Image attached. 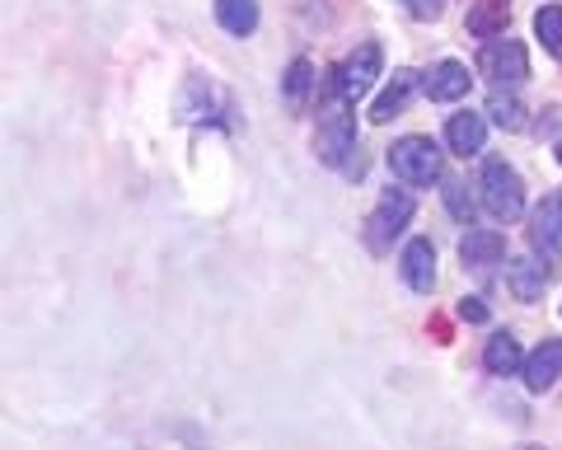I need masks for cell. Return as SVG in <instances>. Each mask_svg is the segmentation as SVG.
<instances>
[{
    "label": "cell",
    "mask_w": 562,
    "mask_h": 450,
    "mask_svg": "<svg viewBox=\"0 0 562 450\" xmlns=\"http://www.w3.org/2000/svg\"><path fill=\"white\" fill-rule=\"evenodd\" d=\"M479 198H483V212L492 221H502V225L520 221V212H525V183H520V175L506 160H487L483 165Z\"/></svg>",
    "instance_id": "6da1fadb"
},
{
    "label": "cell",
    "mask_w": 562,
    "mask_h": 450,
    "mask_svg": "<svg viewBox=\"0 0 562 450\" xmlns=\"http://www.w3.org/2000/svg\"><path fill=\"white\" fill-rule=\"evenodd\" d=\"M413 193L408 188H384L380 202H375V212L366 216V249L371 254H390L394 249V239L408 230V221H413Z\"/></svg>",
    "instance_id": "7a4b0ae2"
},
{
    "label": "cell",
    "mask_w": 562,
    "mask_h": 450,
    "mask_svg": "<svg viewBox=\"0 0 562 450\" xmlns=\"http://www.w3.org/2000/svg\"><path fill=\"white\" fill-rule=\"evenodd\" d=\"M390 169L403 183L431 188L446 175V160H441V146H436L431 136H398V142L390 146Z\"/></svg>",
    "instance_id": "3957f363"
},
{
    "label": "cell",
    "mask_w": 562,
    "mask_h": 450,
    "mask_svg": "<svg viewBox=\"0 0 562 450\" xmlns=\"http://www.w3.org/2000/svg\"><path fill=\"white\" fill-rule=\"evenodd\" d=\"M314 155H319V165H333V169H347L361 155V146H357V117H351V109L342 99L319 117V132H314Z\"/></svg>",
    "instance_id": "277c9868"
},
{
    "label": "cell",
    "mask_w": 562,
    "mask_h": 450,
    "mask_svg": "<svg viewBox=\"0 0 562 450\" xmlns=\"http://www.w3.org/2000/svg\"><path fill=\"white\" fill-rule=\"evenodd\" d=\"M380 66H384L380 43H361L342 66H333V71H328V90L338 94L342 103H357L361 94H371V85H375V76H380Z\"/></svg>",
    "instance_id": "5b68a950"
},
{
    "label": "cell",
    "mask_w": 562,
    "mask_h": 450,
    "mask_svg": "<svg viewBox=\"0 0 562 450\" xmlns=\"http://www.w3.org/2000/svg\"><path fill=\"white\" fill-rule=\"evenodd\" d=\"M479 76H487L497 90H516V85L530 76V57L516 38H497V43H483L479 52Z\"/></svg>",
    "instance_id": "8992f818"
},
{
    "label": "cell",
    "mask_w": 562,
    "mask_h": 450,
    "mask_svg": "<svg viewBox=\"0 0 562 450\" xmlns=\"http://www.w3.org/2000/svg\"><path fill=\"white\" fill-rule=\"evenodd\" d=\"M530 245L543 258H558L562 254V188L543 193L539 206L530 212Z\"/></svg>",
    "instance_id": "52a82bcc"
},
{
    "label": "cell",
    "mask_w": 562,
    "mask_h": 450,
    "mask_svg": "<svg viewBox=\"0 0 562 450\" xmlns=\"http://www.w3.org/2000/svg\"><path fill=\"white\" fill-rule=\"evenodd\" d=\"M553 282V258H506V286H512V296L525 301V305H535L543 296V286Z\"/></svg>",
    "instance_id": "ba28073f"
},
{
    "label": "cell",
    "mask_w": 562,
    "mask_h": 450,
    "mask_svg": "<svg viewBox=\"0 0 562 450\" xmlns=\"http://www.w3.org/2000/svg\"><path fill=\"white\" fill-rule=\"evenodd\" d=\"M398 272H403V282H408L417 296H431V286H436V245L431 239H408L398 254Z\"/></svg>",
    "instance_id": "9c48e42d"
},
{
    "label": "cell",
    "mask_w": 562,
    "mask_h": 450,
    "mask_svg": "<svg viewBox=\"0 0 562 450\" xmlns=\"http://www.w3.org/2000/svg\"><path fill=\"white\" fill-rule=\"evenodd\" d=\"M525 390L530 394H543V390H553L558 380H562V342H539V348L525 357Z\"/></svg>",
    "instance_id": "30bf717a"
},
{
    "label": "cell",
    "mask_w": 562,
    "mask_h": 450,
    "mask_svg": "<svg viewBox=\"0 0 562 450\" xmlns=\"http://www.w3.org/2000/svg\"><path fill=\"white\" fill-rule=\"evenodd\" d=\"M469 66L464 61H441V66H431V76L422 80V90H427L431 103H454V99H464L469 94Z\"/></svg>",
    "instance_id": "8fae6325"
},
{
    "label": "cell",
    "mask_w": 562,
    "mask_h": 450,
    "mask_svg": "<svg viewBox=\"0 0 562 450\" xmlns=\"http://www.w3.org/2000/svg\"><path fill=\"white\" fill-rule=\"evenodd\" d=\"M446 146L454 150V155H483V146H487V117L483 113H454L450 123H446Z\"/></svg>",
    "instance_id": "7c38bea8"
},
{
    "label": "cell",
    "mask_w": 562,
    "mask_h": 450,
    "mask_svg": "<svg viewBox=\"0 0 562 450\" xmlns=\"http://www.w3.org/2000/svg\"><path fill=\"white\" fill-rule=\"evenodd\" d=\"M460 258H464V268L487 272V268L506 263V239H502L497 230H469V235L460 239Z\"/></svg>",
    "instance_id": "4fadbf2b"
},
{
    "label": "cell",
    "mask_w": 562,
    "mask_h": 450,
    "mask_svg": "<svg viewBox=\"0 0 562 450\" xmlns=\"http://www.w3.org/2000/svg\"><path fill=\"white\" fill-rule=\"evenodd\" d=\"M314 90H319V76H314V61L310 57H295L286 66V76H281V99H286L291 113H305Z\"/></svg>",
    "instance_id": "5bb4252c"
},
{
    "label": "cell",
    "mask_w": 562,
    "mask_h": 450,
    "mask_svg": "<svg viewBox=\"0 0 562 450\" xmlns=\"http://www.w3.org/2000/svg\"><path fill=\"white\" fill-rule=\"evenodd\" d=\"M506 24H512V5H506V0H473L469 20H464V29L473 38H487V43H497L506 33Z\"/></svg>",
    "instance_id": "9a60e30c"
},
{
    "label": "cell",
    "mask_w": 562,
    "mask_h": 450,
    "mask_svg": "<svg viewBox=\"0 0 562 450\" xmlns=\"http://www.w3.org/2000/svg\"><path fill=\"white\" fill-rule=\"evenodd\" d=\"M483 367H487V375H516V371H525V352H520V338L512 334V328H502V334L487 338Z\"/></svg>",
    "instance_id": "2e32d148"
},
{
    "label": "cell",
    "mask_w": 562,
    "mask_h": 450,
    "mask_svg": "<svg viewBox=\"0 0 562 450\" xmlns=\"http://www.w3.org/2000/svg\"><path fill=\"white\" fill-rule=\"evenodd\" d=\"M413 90H417V71H408V66H403V71H394V80L384 85L380 90V99L371 103V123H390V117H398L403 113V103L413 99Z\"/></svg>",
    "instance_id": "e0dca14e"
},
{
    "label": "cell",
    "mask_w": 562,
    "mask_h": 450,
    "mask_svg": "<svg viewBox=\"0 0 562 450\" xmlns=\"http://www.w3.org/2000/svg\"><path fill=\"white\" fill-rule=\"evenodd\" d=\"M216 20L225 33H235V38H249L258 29V0H216Z\"/></svg>",
    "instance_id": "ac0fdd59"
},
{
    "label": "cell",
    "mask_w": 562,
    "mask_h": 450,
    "mask_svg": "<svg viewBox=\"0 0 562 450\" xmlns=\"http://www.w3.org/2000/svg\"><path fill=\"white\" fill-rule=\"evenodd\" d=\"M211 103H216V90L202 80V76H192L183 85V99H179V117L183 123H198V117H211Z\"/></svg>",
    "instance_id": "d6986e66"
},
{
    "label": "cell",
    "mask_w": 562,
    "mask_h": 450,
    "mask_svg": "<svg viewBox=\"0 0 562 450\" xmlns=\"http://www.w3.org/2000/svg\"><path fill=\"white\" fill-rule=\"evenodd\" d=\"M483 113H487L502 132H520V127H525V103H520L516 94H506V90H492V99H487Z\"/></svg>",
    "instance_id": "ffe728a7"
},
{
    "label": "cell",
    "mask_w": 562,
    "mask_h": 450,
    "mask_svg": "<svg viewBox=\"0 0 562 450\" xmlns=\"http://www.w3.org/2000/svg\"><path fill=\"white\" fill-rule=\"evenodd\" d=\"M441 198H446V212H450L454 221H460V225H473V216H479V202H483V198H473L464 179H446Z\"/></svg>",
    "instance_id": "44dd1931"
},
{
    "label": "cell",
    "mask_w": 562,
    "mask_h": 450,
    "mask_svg": "<svg viewBox=\"0 0 562 450\" xmlns=\"http://www.w3.org/2000/svg\"><path fill=\"white\" fill-rule=\"evenodd\" d=\"M535 33H539L543 52L562 57V5H543V10L535 14Z\"/></svg>",
    "instance_id": "7402d4cb"
},
{
    "label": "cell",
    "mask_w": 562,
    "mask_h": 450,
    "mask_svg": "<svg viewBox=\"0 0 562 450\" xmlns=\"http://www.w3.org/2000/svg\"><path fill=\"white\" fill-rule=\"evenodd\" d=\"M535 132L543 136V142H562V103H549V109L539 113V123Z\"/></svg>",
    "instance_id": "603a6c76"
},
{
    "label": "cell",
    "mask_w": 562,
    "mask_h": 450,
    "mask_svg": "<svg viewBox=\"0 0 562 450\" xmlns=\"http://www.w3.org/2000/svg\"><path fill=\"white\" fill-rule=\"evenodd\" d=\"M403 5H408V14L422 20V24H431V20H441L446 14V0H403Z\"/></svg>",
    "instance_id": "cb8c5ba5"
},
{
    "label": "cell",
    "mask_w": 562,
    "mask_h": 450,
    "mask_svg": "<svg viewBox=\"0 0 562 450\" xmlns=\"http://www.w3.org/2000/svg\"><path fill=\"white\" fill-rule=\"evenodd\" d=\"M460 319H464V324H487L483 296H464V301H460Z\"/></svg>",
    "instance_id": "d4e9b609"
},
{
    "label": "cell",
    "mask_w": 562,
    "mask_h": 450,
    "mask_svg": "<svg viewBox=\"0 0 562 450\" xmlns=\"http://www.w3.org/2000/svg\"><path fill=\"white\" fill-rule=\"evenodd\" d=\"M520 450H543V446H520Z\"/></svg>",
    "instance_id": "484cf974"
},
{
    "label": "cell",
    "mask_w": 562,
    "mask_h": 450,
    "mask_svg": "<svg viewBox=\"0 0 562 450\" xmlns=\"http://www.w3.org/2000/svg\"><path fill=\"white\" fill-rule=\"evenodd\" d=\"M558 165H562V142H558Z\"/></svg>",
    "instance_id": "4316f807"
}]
</instances>
